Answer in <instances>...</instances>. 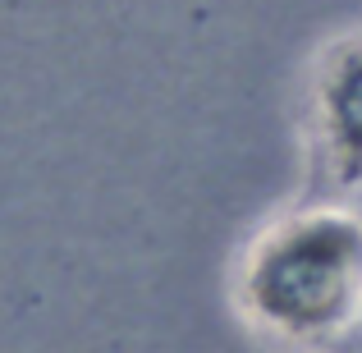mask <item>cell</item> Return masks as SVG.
Here are the masks:
<instances>
[{
    "label": "cell",
    "mask_w": 362,
    "mask_h": 353,
    "mask_svg": "<svg viewBox=\"0 0 362 353\" xmlns=\"http://www.w3.org/2000/svg\"><path fill=\"white\" fill-rule=\"evenodd\" d=\"M234 303L280 345L344 340L362 321V216L330 202L275 216L243 248Z\"/></svg>",
    "instance_id": "6da1fadb"
},
{
    "label": "cell",
    "mask_w": 362,
    "mask_h": 353,
    "mask_svg": "<svg viewBox=\"0 0 362 353\" xmlns=\"http://www.w3.org/2000/svg\"><path fill=\"white\" fill-rule=\"evenodd\" d=\"M308 124L326 175L344 188L362 184V33L326 46L312 69Z\"/></svg>",
    "instance_id": "7a4b0ae2"
}]
</instances>
